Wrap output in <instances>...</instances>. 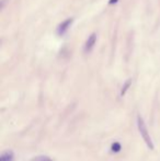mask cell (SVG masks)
<instances>
[{
    "label": "cell",
    "mask_w": 160,
    "mask_h": 161,
    "mask_svg": "<svg viewBox=\"0 0 160 161\" xmlns=\"http://www.w3.org/2000/svg\"><path fill=\"white\" fill-rule=\"evenodd\" d=\"M31 161H53V159H51L49 157H47V156H37V157L33 158Z\"/></svg>",
    "instance_id": "52a82bcc"
},
{
    "label": "cell",
    "mask_w": 160,
    "mask_h": 161,
    "mask_svg": "<svg viewBox=\"0 0 160 161\" xmlns=\"http://www.w3.org/2000/svg\"><path fill=\"white\" fill-rule=\"evenodd\" d=\"M14 160V153L12 150H4L0 156V161H13Z\"/></svg>",
    "instance_id": "277c9868"
},
{
    "label": "cell",
    "mask_w": 160,
    "mask_h": 161,
    "mask_svg": "<svg viewBox=\"0 0 160 161\" xmlns=\"http://www.w3.org/2000/svg\"><path fill=\"white\" fill-rule=\"evenodd\" d=\"M121 149H122V146H121V144H120V142H113V144H112V146H111V150L113 151L114 153H120Z\"/></svg>",
    "instance_id": "8992f818"
},
{
    "label": "cell",
    "mask_w": 160,
    "mask_h": 161,
    "mask_svg": "<svg viewBox=\"0 0 160 161\" xmlns=\"http://www.w3.org/2000/svg\"><path fill=\"white\" fill-rule=\"evenodd\" d=\"M137 127H138V131L141 137H143L146 146H147L150 150H154L155 149L154 142H152V137H150V134H149V131H148V128H147V126H146L145 121H144L141 115L137 116Z\"/></svg>",
    "instance_id": "6da1fadb"
},
{
    "label": "cell",
    "mask_w": 160,
    "mask_h": 161,
    "mask_svg": "<svg viewBox=\"0 0 160 161\" xmlns=\"http://www.w3.org/2000/svg\"><path fill=\"white\" fill-rule=\"evenodd\" d=\"M132 86V79H128V80L125 81V83L123 85V87H122V90H121V96L124 97L126 94V92H127V90L130 89V87Z\"/></svg>",
    "instance_id": "5b68a950"
},
{
    "label": "cell",
    "mask_w": 160,
    "mask_h": 161,
    "mask_svg": "<svg viewBox=\"0 0 160 161\" xmlns=\"http://www.w3.org/2000/svg\"><path fill=\"white\" fill-rule=\"evenodd\" d=\"M96 43H97V34L96 33L90 34V35L88 36L87 41H86L85 46H83V51H85V53H90V52L93 49Z\"/></svg>",
    "instance_id": "3957f363"
},
{
    "label": "cell",
    "mask_w": 160,
    "mask_h": 161,
    "mask_svg": "<svg viewBox=\"0 0 160 161\" xmlns=\"http://www.w3.org/2000/svg\"><path fill=\"white\" fill-rule=\"evenodd\" d=\"M119 0H109V4H115Z\"/></svg>",
    "instance_id": "ba28073f"
},
{
    "label": "cell",
    "mask_w": 160,
    "mask_h": 161,
    "mask_svg": "<svg viewBox=\"0 0 160 161\" xmlns=\"http://www.w3.org/2000/svg\"><path fill=\"white\" fill-rule=\"evenodd\" d=\"M74 23V18H68V19L64 20L59 25L57 26V30H56V33L59 36H63L65 33H67V31L70 29L71 24Z\"/></svg>",
    "instance_id": "7a4b0ae2"
}]
</instances>
